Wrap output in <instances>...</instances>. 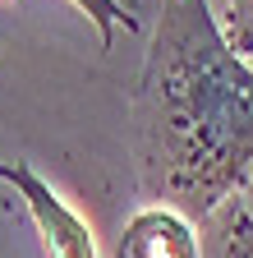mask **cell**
<instances>
[{
    "label": "cell",
    "mask_w": 253,
    "mask_h": 258,
    "mask_svg": "<svg viewBox=\"0 0 253 258\" xmlns=\"http://www.w3.org/2000/svg\"><path fill=\"white\" fill-rule=\"evenodd\" d=\"M221 32L239 60L253 55V0H221Z\"/></svg>",
    "instance_id": "cell-4"
},
{
    "label": "cell",
    "mask_w": 253,
    "mask_h": 258,
    "mask_svg": "<svg viewBox=\"0 0 253 258\" xmlns=\"http://www.w3.org/2000/svg\"><path fill=\"white\" fill-rule=\"evenodd\" d=\"M221 244H226V258H253V208L248 203H226Z\"/></svg>",
    "instance_id": "cell-5"
},
{
    "label": "cell",
    "mask_w": 253,
    "mask_h": 258,
    "mask_svg": "<svg viewBox=\"0 0 253 258\" xmlns=\"http://www.w3.org/2000/svg\"><path fill=\"white\" fill-rule=\"evenodd\" d=\"M5 5H14V0H0V10H5Z\"/></svg>",
    "instance_id": "cell-7"
},
{
    "label": "cell",
    "mask_w": 253,
    "mask_h": 258,
    "mask_svg": "<svg viewBox=\"0 0 253 258\" xmlns=\"http://www.w3.org/2000/svg\"><path fill=\"white\" fill-rule=\"evenodd\" d=\"M138 184L152 208L207 221L253 180V64L207 0H161L134 88Z\"/></svg>",
    "instance_id": "cell-1"
},
{
    "label": "cell",
    "mask_w": 253,
    "mask_h": 258,
    "mask_svg": "<svg viewBox=\"0 0 253 258\" xmlns=\"http://www.w3.org/2000/svg\"><path fill=\"white\" fill-rule=\"evenodd\" d=\"M69 5H74L78 14H88V23L97 28V37H102V46H106V51L115 46L120 23H124V28L134 23L129 14H124V5H120V0H69Z\"/></svg>",
    "instance_id": "cell-6"
},
{
    "label": "cell",
    "mask_w": 253,
    "mask_h": 258,
    "mask_svg": "<svg viewBox=\"0 0 253 258\" xmlns=\"http://www.w3.org/2000/svg\"><path fill=\"white\" fill-rule=\"evenodd\" d=\"M115 258H203V253L189 217H180L175 208H143L124 226Z\"/></svg>",
    "instance_id": "cell-3"
},
{
    "label": "cell",
    "mask_w": 253,
    "mask_h": 258,
    "mask_svg": "<svg viewBox=\"0 0 253 258\" xmlns=\"http://www.w3.org/2000/svg\"><path fill=\"white\" fill-rule=\"evenodd\" d=\"M0 180L14 184V194L23 199L46 258H97V244H92L88 221L60 199L33 166H23V161H0Z\"/></svg>",
    "instance_id": "cell-2"
},
{
    "label": "cell",
    "mask_w": 253,
    "mask_h": 258,
    "mask_svg": "<svg viewBox=\"0 0 253 258\" xmlns=\"http://www.w3.org/2000/svg\"><path fill=\"white\" fill-rule=\"evenodd\" d=\"M244 194H253V180H248V189H244Z\"/></svg>",
    "instance_id": "cell-8"
}]
</instances>
